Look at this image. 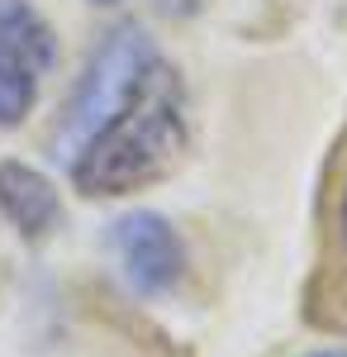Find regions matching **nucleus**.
Returning a JSON list of instances; mask_svg holds the SVG:
<instances>
[{"label": "nucleus", "instance_id": "1", "mask_svg": "<svg viewBox=\"0 0 347 357\" xmlns=\"http://www.w3.org/2000/svg\"><path fill=\"white\" fill-rule=\"evenodd\" d=\"M190 148V100L181 72L153 53L124 100L77 143L67 176L91 200H114L157 186L171 176Z\"/></svg>", "mask_w": 347, "mask_h": 357}, {"label": "nucleus", "instance_id": "2", "mask_svg": "<svg viewBox=\"0 0 347 357\" xmlns=\"http://www.w3.org/2000/svg\"><path fill=\"white\" fill-rule=\"evenodd\" d=\"M153 53H157V48H153L138 29H119V33H109L105 43L95 48L91 67L81 72L77 91H72V100H67V110H62V124H57V158H62V162L77 153L81 138L124 100V91L134 86V77L143 72V62Z\"/></svg>", "mask_w": 347, "mask_h": 357}, {"label": "nucleus", "instance_id": "3", "mask_svg": "<svg viewBox=\"0 0 347 357\" xmlns=\"http://www.w3.org/2000/svg\"><path fill=\"white\" fill-rule=\"evenodd\" d=\"M57 62V38L29 0H0V129L24 124Z\"/></svg>", "mask_w": 347, "mask_h": 357}, {"label": "nucleus", "instance_id": "4", "mask_svg": "<svg viewBox=\"0 0 347 357\" xmlns=\"http://www.w3.org/2000/svg\"><path fill=\"white\" fill-rule=\"evenodd\" d=\"M109 252L119 276L138 296H167L186 281V243L171 229V220L153 210H134L109 224Z\"/></svg>", "mask_w": 347, "mask_h": 357}, {"label": "nucleus", "instance_id": "5", "mask_svg": "<svg viewBox=\"0 0 347 357\" xmlns=\"http://www.w3.org/2000/svg\"><path fill=\"white\" fill-rule=\"evenodd\" d=\"M0 215L15 224L29 243H38L62 224V195L38 167L0 162Z\"/></svg>", "mask_w": 347, "mask_h": 357}, {"label": "nucleus", "instance_id": "6", "mask_svg": "<svg viewBox=\"0 0 347 357\" xmlns=\"http://www.w3.org/2000/svg\"><path fill=\"white\" fill-rule=\"evenodd\" d=\"M338 234H343V243H347V181H343V191H338Z\"/></svg>", "mask_w": 347, "mask_h": 357}, {"label": "nucleus", "instance_id": "7", "mask_svg": "<svg viewBox=\"0 0 347 357\" xmlns=\"http://www.w3.org/2000/svg\"><path fill=\"white\" fill-rule=\"evenodd\" d=\"M304 357H347V348H319V353H304Z\"/></svg>", "mask_w": 347, "mask_h": 357}, {"label": "nucleus", "instance_id": "8", "mask_svg": "<svg viewBox=\"0 0 347 357\" xmlns=\"http://www.w3.org/2000/svg\"><path fill=\"white\" fill-rule=\"evenodd\" d=\"M95 5H114V0H95Z\"/></svg>", "mask_w": 347, "mask_h": 357}]
</instances>
